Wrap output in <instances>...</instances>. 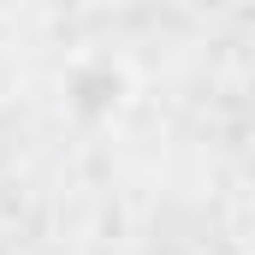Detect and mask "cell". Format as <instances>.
Masks as SVG:
<instances>
[{
	"label": "cell",
	"mask_w": 255,
	"mask_h": 255,
	"mask_svg": "<svg viewBox=\"0 0 255 255\" xmlns=\"http://www.w3.org/2000/svg\"><path fill=\"white\" fill-rule=\"evenodd\" d=\"M136 101V71H130L125 54H107V48H89L77 60H65L60 71V107L71 125L83 130H101V125H119Z\"/></svg>",
	"instance_id": "obj_1"
}]
</instances>
